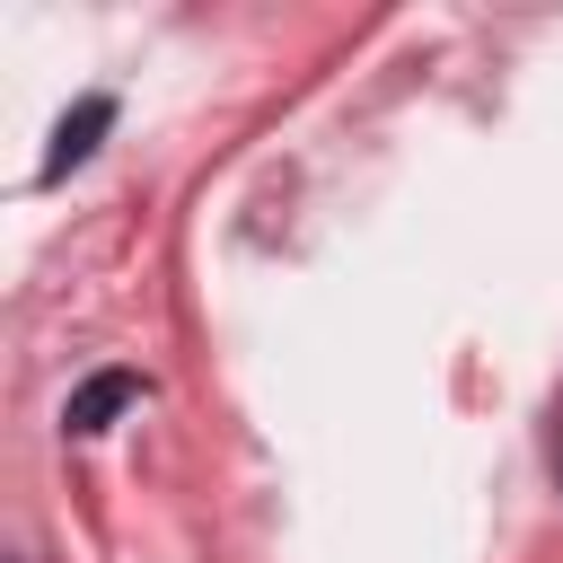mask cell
Wrapping results in <instances>:
<instances>
[{"instance_id": "obj_1", "label": "cell", "mask_w": 563, "mask_h": 563, "mask_svg": "<svg viewBox=\"0 0 563 563\" xmlns=\"http://www.w3.org/2000/svg\"><path fill=\"white\" fill-rule=\"evenodd\" d=\"M106 132H114V97H106V88H88V97H79V106L53 123V150H44V185H62L70 167H88Z\"/></svg>"}, {"instance_id": "obj_2", "label": "cell", "mask_w": 563, "mask_h": 563, "mask_svg": "<svg viewBox=\"0 0 563 563\" xmlns=\"http://www.w3.org/2000/svg\"><path fill=\"white\" fill-rule=\"evenodd\" d=\"M141 396H150V378H141V369H97V378H79V387H70L62 422H70L79 440H88V431H106V422H114L123 405H141Z\"/></svg>"}]
</instances>
